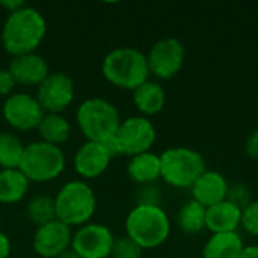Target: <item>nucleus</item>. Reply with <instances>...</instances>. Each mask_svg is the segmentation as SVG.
Listing matches in <instances>:
<instances>
[{
  "mask_svg": "<svg viewBox=\"0 0 258 258\" xmlns=\"http://www.w3.org/2000/svg\"><path fill=\"white\" fill-rule=\"evenodd\" d=\"M47 32L44 17L30 6L9 14L2 30V42L5 50L12 56L33 53L42 42Z\"/></svg>",
  "mask_w": 258,
  "mask_h": 258,
  "instance_id": "nucleus-1",
  "label": "nucleus"
},
{
  "mask_svg": "<svg viewBox=\"0 0 258 258\" xmlns=\"http://www.w3.org/2000/svg\"><path fill=\"white\" fill-rule=\"evenodd\" d=\"M104 79L116 88L135 91L150 77L147 56L133 47L112 50L103 60Z\"/></svg>",
  "mask_w": 258,
  "mask_h": 258,
  "instance_id": "nucleus-2",
  "label": "nucleus"
},
{
  "mask_svg": "<svg viewBox=\"0 0 258 258\" xmlns=\"http://www.w3.org/2000/svg\"><path fill=\"white\" fill-rule=\"evenodd\" d=\"M125 231L142 249H154L168 240L171 222L160 206L138 204L125 219Z\"/></svg>",
  "mask_w": 258,
  "mask_h": 258,
  "instance_id": "nucleus-3",
  "label": "nucleus"
},
{
  "mask_svg": "<svg viewBox=\"0 0 258 258\" xmlns=\"http://www.w3.org/2000/svg\"><path fill=\"white\" fill-rule=\"evenodd\" d=\"M206 171V160L197 150L174 147L160 154V178L172 187L190 189Z\"/></svg>",
  "mask_w": 258,
  "mask_h": 258,
  "instance_id": "nucleus-4",
  "label": "nucleus"
},
{
  "mask_svg": "<svg viewBox=\"0 0 258 258\" xmlns=\"http://www.w3.org/2000/svg\"><path fill=\"white\" fill-rule=\"evenodd\" d=\"M77 124L88 142L103 144L115 136L121 118L116 107L103 98H89L77 110Z\"/></svg>",
  "mask_w": 258,
  "mask_h": 258,
  "instance_id": "nucleus-5",
  "label": "nucleus"
},
{
  "mask_svg": "<svg viewBox=\"0 0 258 258\" xmlns=\"http://www.w3.org/2000/svg\"><path fill=\"white\" fill-rule=\"evenodd\" d=\"M156 136V127L147 116H132L121 121L115 136L103 142V145L112 157L119 154L135 157L150 151Z\"/></svg>",
  "mask_w": 258,
  "mask_h": 258,
  "instance_id": "nucleus-6",
  "label": "nucleus"
},
{
  "mask_svg": "<svg viewBox=\"0 0 258 258\" xmlns=\"http://www.w3.org/2000/svg\"><path fill=\"white\" fill-rule=\"evenodd\" d=\"M56 219L62 224L86 225L94 216L97 207V198L89 184L83 181L67 183L54 198Z\"/></svg>",
  "mask_w": 258,
  "mask_h": 258,
  "instance_id": "nucleus-7",
  "label": "nucleus"
},
{
  "mask_svg": "<svg viewBox=\"0 0 258 258\" xmlns=\"http://www.w3.org/2000/svg\"><path fill=\"white\" fill-rule=\"evenodd\" d=\"M65 168V156L60 147L44 141L29 144L20 163V171L29 181L44 183L54 180Z\"/></svg>",
  "mask_w": 258,
  "mask_h": 258,
  "instance_id": "nucleus-8",
  "label": "nucleus"
},
{
  "mask_svg": "<svg viewBox=\"0 0 258 258\" xmlns=\"http://www.w3.org/2000/svg\"><path fill=\"white\" fill-rule=\"evenodd\" d=\"M186 60V48L177 38H162L150 48L147 54L150 74L160 80H169L175 77Z\"/></svg>",
  "mask_w": 258,
  "mask_h": 258,
  "instance_id": "nucleus-9",
  "label": "nucleus"
},
{
  "mask_svg": "<svg viewBox=\"0 0 258 258\" xmlns=\"http://www.w3.org/2000/svg\"><path fill=\"white\" fill-rule=\"evenodd\" d=\"M115 237L101 224H86L76 231L71 248L80 258H107L112 252Z\"/></svg>",
  "mask_w": 258,
  "mask_h": 258,
  "instance_id": "nucleus-10",
  "label": "nucleus"
},
{
  "mask_svg": "<svg viewBox=\"0 0 258 258\" xmlns=\"http://www.w3.org/2000/svg\"><path fill=\"white\" fill-rule=\"evenodd\" d=\"M74 100V83L63 73H53L38 86L36 101L44 113H60Z\"/></svg>",
  "mask_w": 258,
  "mask_h": 258,
  "instance_id": "nucleus-11",
  "label": "nucleus"
},
{
  "mask_svg": "<svg viewBox=\"0 0 258 258\" xmlns=\"http://www.w3.org/2000/svg\"><path fill=\"white\" fill-rule=\"evenodd\" d=\"M3 116L15 130L30 132L38 128L44 110L35 97L29 94H12L3 104Z\"/></svg>",
  "mask_w": 258,
  "mask_h": 258,
  "instance_id": "nucleus-12",
  "label": "nucleus"
},
{
  "mask_svg": "<svg viewBox=\"0 0 258 258\" xmlns=\"http://www.w3.org/2000/svg\"><path fill=\"white\" fill-rule=\"evenodd\" d=\"M71 240L73 234L70 227L56 219L42 227H38L33 237V248L41 257L56 258L71 248Z\"/></svg>",
  "mask_w": 258,
  "mask_h": 258,
  "instance_id": "nucleus-13",
  "label": "nucleus"
},
{
  "mask_svg": "<svg viewBox=\"0 0 258 258\" xmlns=\"http://www.w3.org/2000/svg\"><path fill=\"white\" fill-rule=\"evenodd\" d=\"M8 70L14 77L15 83L26 86H39L50 74L45 59L36 54L35 51L14 56Z\"/></svg>",
  "mask_w": 258,
  "mask_h": 258,
  "instance_id": "nucleus-14",
  "label": "nucleus"
},
{
  "mask_svg": "<svg viewBox=\"0 0 258 258\" xmlns=\"http://www.w3.org/2000/svg\"><path fill=\"white\" fill-rule=\"evenodd\" d=\"M112 156L103 144L86 142L79 148L74 157V168L83 178H97L109 166Z\"/></svg>",
  "mask_w": 258,
  "mask_h": 258,
  "instance_id": "nucleus-15",
  "label": "nucleus"
},
{
  "mask_svg": "<svg viewBox=\"0 0 258 258\" xmlns=\"http://www.w3.org/2000/svg\"><path fill=\"white\" fill-rule=\"evenodd\" d=\"M228 187L230 184L224 174L207 169L190 187L192 200H195L204 207H212L227 200Z\"/></svg>",
  "mask_w": 258,
  "mask_h": 258,
  "instance_id": "nucleus-16",
  "label": "nucleus"
},
{
  "mask_svg": "<svg viewBox=\"0 0 258 258\" xmlns=\"http://www.w3.org/2000/svg\"><path fill=\"white\" fill-rule=\"evenodd\" d=\"M242 224V210L230 201H221L212 207H207L206 228L212 234L237 233Z\"/></svg>",
  "mask_w": 258,
  "mask_h": 258,
  "instance_id": "nucleus-17",
  "label": "nucleus"
},
{
  "mask_svg": "<svg viewBox=\"0 0 258 258\" xmlns=\"http://www.w3.org/2000/svg\"><path fill=\"white\" fill-rule=\"evenodd\" d=\"M133 103L136 109L145 116L157 115L165 107L166 92L160 83L148 79L145 83L133 91Z\"/></svg>",
  "mask_w": 258,
  "mask_h": 258,
  "instance_id": "nucleus-18",
  "label": "nucleus"
},
{
  "mask_svg": "<svg viewBox=\"0 0 258 258\" xmlns=\"http://www.w3.org/2000/svg\"><path fill=\"white\" fill-rule=\"evenodd\" d=\"M245 249L239 233L212 234L203 248V258H239Z\"/></svg>",
  "mask_w": 258,
  "mask_h": 258,
  "instance_id": "nucleus-19",
  "label": "nucleus"
},
{
  "mask_svg": "<svg viewBox=\"0 0 258 258\" xmlns=\"http://www.w3.org/2000/svg\"><path fill=\"white\" fill-rule=\"evenodd\" d=\"M127 172L133 181L142 186L153 184L157 178H160V156L151 151L138 154L130 159Z\"/></svg>",
  "mask_w": 258,
  "mask_h": 258,
  "instance_id": "nucleus-20",
  "label": "nucleus"
},
{
  "mask_svg": "<svg viewBox=\"0 0 258 258\" xmlns=\"http://www.w3.org/2000/svg\"><path fill=\"white\" fill-rule=\"evenodd\" d=\"M29 180L20 169L0 171V203L15 204L21 201L27 192Z\"/></svg>",
  "mask_w": 258,
  "mask_h": 258,
  "instance_id": "nucleus-21",
  "label": "nucleus"
},
{
  "mask_svg": "<svg viewBox=\"0 0 258 258\" xmlns=\"http://www.w3.org/2000/svg\"><path fill=\"white\" fill-rule=\"evenodd\" d=\"M206 215L207 207L201 206L195 200H190L181 206L177 215V224L181 233L187 236L200 234L206 228Z\"/></svg>",
  "mask_w": 258,
  "mask_h": 258,
  "instance_id": "nucleus-22",
  "label": "nucleus"
},
{
  "mask_svg": "<svg viewBox=\"0 0 258 258\" xmlns=\"http://www.w3.org/2000/svg\"><path fill=\"white\" fill-rule=\"evenodd\" d=\"M44 142L59 147L67 142L71 133L68 121L60 113H44L38 128H36Z\"/></svg>",
  "mask_w": 258,
  "mask_h": 258,
  "instance_id": "nucleus-23",
  "label": "nucleus"
},
{
  "mask_svg": "<svg viewBox=\"0 0 258 258\" xmlns=\"http://www.w3.org/2000/svg\"><path fill=\"white\" fill-rule=\"evenodd\" d=\"M24 148L15 135L0 133V166L3 169H18Z\"/></svg>",
  "mask_w": 258,
  "mask_h": 258,
  "instance_id": "nucleus-24",
  "label": "nucleus"
},
{
  "mask_svg": "<svg viewBox=\"0 0 258 258\" xmlns=\"http://www.w3.org/2000/svg\"><path fill=\"white\" fill-rule=\"evenodd\" d=\"M27 216L38 227H42L51 221H56L54 198H50L45 195L32 198V201L27 204Z\"/></svg>",
  "mask_w": 258,
  "mask_h": 258,
  "instance_id": "nucleus-25",
  "label": "nucleus"
},
{
  "mask_svg": "<svg viewBox=\"0 0 258 258\" xmlns=\"http://www.w3.org/2000/svg\"><path fill=\"white\" fill-rule=\"evenodd\" d=\"M142 251L144 249L135 240H132L128 236H124L113 240L110 255L113 258H141Z\"/></svg>",
  "mask_w": 258,
  "mask_h": 258,
  "instance_id": "nucleus-26",
  "label": "nucleus"
},
{
  "mask_svg": "<svg viewBox=\"0 0 258 258\" xmlns=\"http://www.w3.org/2000/svg\"><path fill=\"white\" fill-rule=\"evenodd\" d=\"M227 201H230L231 204H234L240 210H245L254 200H252V192L246 184L236 183V184L228 187Z\"/></svg>",
  "mask_w": 258,
  "mask_h": 258,
  "instance_id": "nucleus-27",
  "label": "nucleus"
},
{
  "mask_svg": "<svg viewBox=\"0 0 258 258\" xmlns=\"http://www.w3.org/2000/svg\"><path fill=\"white\" fill-rule=\"evenodd\" d=\"M240 227L251 236L258 237V200L252 201L245 210H242Z\"/></svg>",
  "mask_w": 258,
  "mask_h": 258,
  "instance_id": "nucleus-28",
  "label": "nucleus"
},
{
  "mask_svg": "<svg viewBox=\"0 0 258 258\" xmlns=\"http://www.w3.org/2000/svg\"><path fill=\"white\" fill-rule=\"evenodd\" d=\"M15 86V80L9 70H0V97H9Z\"/></svg>",
  "mask_w": 258,
  "mask_h": 258,
  "instance_id": "nucleus-29",
  "label": "nucleus"
},
{
  "mask_svg": "<svg viewBox=\"0 0 258 258\" xmlns=\"http://www.w3.org/2000/svg\"><path fill=\"white\" fill-rule=\"evenodd\" d=\"M245 151L246 154L252 159V160H257L258 162V128H255L246 139L245 142Z\"/></svg>",
  "mask_w": 258,
  "mask_h": 258,
  "instance_id": "nucleus-30",
  "label": "nucleus"
},
{
  "mask_svg": "<svg viewBox=\"0 0 258 258\" xmlns=\"http://www.w3.org/2000/svg\"><path fill=\"white\" fill-rule=\"evenodd\" d=\"M0 6L5 8V9H8L9 14H12V12L18 11V9H21V8L26 6V5H24V2H21V0H14V2H11V0H2V2H0Z\"/></svg>",
  "mask_w": 258,
  "mask_h": 258,
  "instance_id": "nucleus-31",
  "label": "nucleus"
},
{
  "mask_svg": "<svg viewBox=\"0 0 258 258\" xmlns=\"http://www.w3.org/2000/svg\"><path fill=\"white\" fill-rule=\"evenodd\" d=\"M11 254V243L9 239L0 231V258H8Z\"/></svg>",
  "mask_w": 258,
  "mask_h": 258,
  "instance_id": "nucleus-32",
  "label": "nucleus"
},
{
  "mask_svg": "<svg viewBox=\"0 0 258 258\" xmlns=\"http://www.w3.org/2000/svg\"><path fill=\"white\" fill-rule=\"evenodd\" d=\"M239 258H258V245H251V246H245L242 255Z\"/></svg>",
  "mask_w": 258,
  "mask_h": 258,
  "instance_id": "nucleus-33",
  "label": "nucleus"
},
{
  "mask_svg": "<svg viewBox=\"0 0 258 258\" xmlns=\"http://www.w3.org/2000/svg\"><path fill=\"white\" fill-rule=\"evenodd\" d=\"M56 258H80V257L76 254V251H74L73 248H68L67 251H63L60 255H57Z\"/></svg>",
  "mask_w": 258,
  "mask_h": 258,
  "instance_id": "nucleus-34",
  "label": "nucleus"
}]
</instances>
